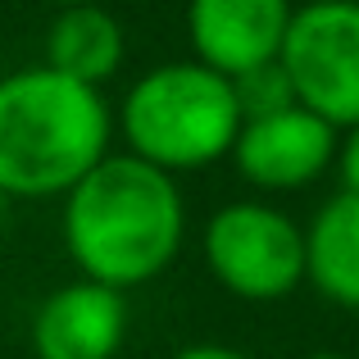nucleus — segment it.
<instances>
[{"label": "nucleus", "instance_id": "obj_1", "mask_svg": "<svg viewBox=\"0 0 359 359\" xmlns=\"http://www.w3.org/2000/svg\"><path fill=\"white\" fill-rule=\"evenodd\" d=\"M60 237L78 278L132 291L173 269L187 241V201L173 173L114 150L69 196Z\"/></svg>", "mask_w": 359, "mask_h": 359}, {"label": "nucleus", "instance_id": "obj_2", "mask_svg": "<svg viewBox=\"0 0 359 359\" xmlns=\"http://www.w3.org/2000/svg\"><path fill=\"white\" fill-rule=\"evenodd\" d=\"M118 114L100 87L50 64L0 73V196L64 201L114 155Z\"/></svg>", "mask_w": 359, "mask_h": 359}, {"label": "nucleus", "instance_id": "obj_3", "mask_svg": "<svg viewBox=\"0 0 359 359\" xmlns=\"http://www.w3.org/2000/svg\"><path fill=\"white\" fill-rule=\"evenodd\" d=\"M114 114L123 150L173 177L232 159L245 128L237 82L201 60H164L146 69L132 78Z\"/></svg>", "mask_w": 359, "mask_h": 359}, {"label": "nucleus", "instance_id": "obj_4", "mask_svg": "<svg viewBox=\"0 0 359 359\" xmlns=\"http://www.w3.org/2000/svg\"><path fill=\"white\" fill-rule=\"evenodd\" d=\"M201 259L228 296L278 305L305 282V228L269 201H228L205 219Z\"/></svg>", "mask_w": 359, "mask_h": 359}, {"label": "nucleus", "instance_id": "obj_5", "mask_svg": "<svg viewBox=\"0 0 359 359\" xmlns=\"http://www.w3.org/2000/svg\"><path fill=\"white\" fill-rule=\"evenodd\" d=\"M296 105L314 109L337 132L359 123V0H305L296 5L282 46Z\"/></svg>", "mask_w": 359, "mask_h": 359}, {"label": "nucleus", "instance_id": "obj_6", "mask_svg": "<svg viewBox=\"0 0 359 359\" xmlns=\"http://www.w3.org/2000/svg\"><path fill=\"white\" fill-rule=\"evenodd\" d=\"M337 155H341V132L314 109L287 105L245 118L237 146H232V168L255 191L287 196L314 187L327 168H337Z\"/></svg>", "mask_w": 359, "mask_h": 359}, {"label": "nucleus", "instance_id": "obj_7", "mask_svg": "<svg viewBox=\"0 0 359 359\" xmlns=\"http://www.w3.org/2000/svg\"><path fill=\"white\" fill-rule=\"evenodd\" d=\"M291 18H296L291 0H187L191 60L237 82L282 60Z\"/></svg>", "mask_w": 359, "mask_h": 359}, {"label": "nucleus", "instance_id": "obj_8", "mask_svg": "<svg viewBox=\"0 0 359 359\" xmlns=\"http://www.w3.org/2000/svg\"><path fill=\"white\" fill-rule=\"evenodd\" d=\"M128 327V291H114L91 278H73L60 282L36 305L27 341H32L36 359H118Z\"/></svg>", "mask_w": 359, "mask_h": 359}, {"label": "nucleus", "instance_id": "obj_9", "mask_svg": "<svg viewBox=\"0 0 359 359\" xmlns=\"http://www.w3.org/2000/svg\"><path fill=\"white\" fill-rule=\"evenodd\" d=\"M305 282L341 309H359V191H337L305 223Z\"/></svg>", "mask_w": 359, "mask_h": 359}, {"label": "nucleus", "instance_id": "obj_10", "mask_svg": "<svg viewBox=\"0 0 359 359\" xmlns=\"http://www.w3.org/2000/svg\"><path fill=\"white\" fill-rule=\"evenodd\" d=\"M128 60V32H123L118 14H109L105 5H73L55 9L50 27H46V60L55 73L78 78L87 87H100L114 78Z\"/></svg>", "mask_w": 359, "mask_h": 359}, {"label": "nucleus", "instance_id": "obj_11", "mask_svg": "<svg viewBox=\"0 0 359 359\" xmlns=\"http://www.w3.org/2000/svg\"><path fill=\"white\" fill-rule=\"evenodd\" d=\"M237 96H241L245 118H259V114H273V109L296 105V91H291L282 64H269V69H255L245 78H237Z\"/></svg>", "mask_w": 359, "mask_h": 359}, {"label": "nucleus", "instance_id": "obj_12", "mask_svg": "<svg viewBox=\"0 0 359 359\" xmlns=\"http://www.w3.org/2000/svg\"><path fill=\"white\" fill-rule=\"evenodd\" d=\"M337 173H341L346 191H359V123L341 132V155H337Z\"/></svg>", "mask_w": 359, "mask_h": 359}, {"label": "nucleus", "instance_id": "obj_13", "mask_svg": "<svg viewBox=\"0 0 359 359\" xmlns=\"http://www.w3.org/2000/svg\"><path fill=\"white\" fill-rule=\"evenodd\" d=\"M168 359H255V355L237 351V346H223V341H191L182 351H173Z\"/></svg>", "mask_w": 359, "mask_h": 359}, {"label": "nucleus", "instance_id": "obj_14", "mask_svg": "<svg viewBox=\"0 0 359 359\" xmlns=\"http://www.w3.org/2000/svg\"><path fill=\"white\" fill-rule=\"evenodd\" d=\"M46 5H55V9H73V5H96V0H46Z\"/></svg>", "mask_w": 359, "mask_h": 359}, {"label": "nucleus", "instance_id": "obj_15", "mask_svg": "<svg viewBox=\"0 0 359 359\" xmlns=\"http://www.w3.org/2000/svg\"><path fill=\"white\" fill-rule=\"evenodd\" d=\"M305 359H351V355H341V351H314V355H305Z\"/></svg>", "mask_w": 359, "mask_h": 359}, {"label": "nucleus", "instance_id": "obj_16", "mask_svg": "<svg viewBox=\"0 0 359 359\" xmlns=\"http://www.w3.org/2000/svg\"><path fill=\"white\" fill-rule=\"evenodd\" d=\"M0 219H5V196H0Z\"/></svg>", "mask_w": 359, "mask_h": 359}]
</instances>
